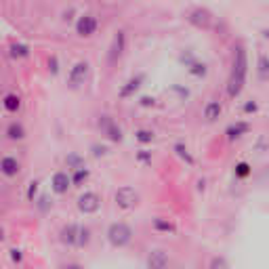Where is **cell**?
<instances>
[{
    "instance_id": "22",
    "label": "cell",
    "mask_w": 269,
    "mask_h": 269,
    "mask_svg": "<svg viewBox=\"0 0 269 269\" xmlns=\"http://www.w3.org/2000/svg\"><path fill=\"white\" fill-rule=\"evenodd\" d=\"M11 51V55L17 57V59H25V57H30V47L28 44H23V42H11V47H8Z\"/></svg>"
},
{
    "instance_id": "35",
    "label": "cell",
    "mask_w": 269,
    "mask_h": 269,
    "mask_svg": "<svg viewBox=\"0 0 269 269\" xmlns=\"http://www.w3.org/2000/svg\"><path fill=\"white\" fill-rule=\"evenodd\" d=\"M154 101H156L154 97H147V95H145V97H141V99H139V103H141L143 107H149V105H154Z\"/></svg>"
},
{
    "instance_id": "6",
    "label": "cell",
    "mask_w": 269,
    "mask_h": 269,
    "mask_svg": "<svg viewBox=\"0 0 269 269\" xmlns=\"http://www.w3.org/2000/svg\"><path fill=\"white\" fill-rule=\"evenodd\" d=\"M97 30H99V19H97V15L82 13L76 19V34L80 38H91V36L97 34Z\"/></svg>"
},
{
    "instance_id": "9",
    "label": "cell",
    "mask_w": 269,
    "mask_h": 269,
    "mask_svg": "<svg viewBox=\"0 0 269 269\" xmlns=\"http://www.w3.org/2000/svg\"><path fill=\"white\" fill-rule=\"evenodd\" d=\"M124 49H127V32L118 30L114 34V38H112L110 51H107V64L114 66L116 61H120V57L124 55Z\"/></svg>"
},
{
    "instance_id": "31",
    "label": "cell",
    "mask_w": 269,
    "mask_h": 269,
    "mask_svg": "<svg viewBox=\"0 0 269 269\" xmlns=\"http://www.w3.org/2000/svg\"><path fill=\"white\" fill-rule=\"evenodd\" d=\"M36 204H38V208H40L42 212H47L51 206H53V200L49 198V196H42V198H38V202H36Z\"/></svg>"
},
{
    "instance_id": "7",
    "label": "cell",
    "mask_w": 269,
    "mask_h": 269,
    "mask_svg": "<svg viewBox=\"0 0 269 269\" xmlns=\"http://www.w3.org/2000/svg\"><path fill=\"white\" fill-rule=\"evenodd\" d=\"M187 21H190L194 28H198V30H210V28H212L214 17H212V13L208 11V8H204V6H194L192 11L187 13Z\"/></svg>"
},
{
    "instance_id": "29",
    "label": "cell",
    "mask_w": 269,
    "mask_h": 269,
    "mask_svg": "<svg viewBox=\"0 0 269 269\" xmlns=\"http://www.w3.org/2000/svg\"><path fill=\"white\" fill-rule=\"evenodd\" d=\"M175 151H177V154H179V156H181L183 160H187V162H190V164L194 162V158L190 156V151H187V147L183 145V143H177V145H175Z\"/></svg>"
},
{
    "instance_id": "14",
    "label": "cell",
    "mask_w": 269,
    "mask_h": 269,
    "mask_svg": "<svg viewBox=\"0 0 269 269\" xmlns=\"http://www.w3.org/2000/svg\"><path fill=\"white\" fill-rule=\"evenodd\" d=\"M0 105H2V110L8 114V116H17L21 112V107H23V99H21V95L19 93H6L2 97V101H0Z\"/></svg>"
},
{
    "instance_id": "38",
    "label": "cell",
    "mask_w": 269,
    "mask_h": 269,
    "mask_svg": "<svg viewBox=\"0 0 269 269\" xmlns=\"http://www.w3.org/2000/svg\"><path fill=\"white\" fill-rule=\"evenodd\" d=\"M179 269H185V267H179Z\"/></svg>"
},
{
    "instance_id": "20",
    "label": "cell",
    "mask_w": 269,
    "mask_h": 269,
    "mask_svg": "<svg viewBox=\"0 0 269 269\" xmlns=\"http://www.w3.org/2000/svg\"><path fill=\"white\" fill-rule=\"evenodd\" d=\"M66 166L74 173V170H80V168H86V162H84V156H80L78 151H71L66 158Z\"/></svg>"
},
{
    "instance_id": "30",
    "label": "cell",
    "mask_w": 269,
    "mask_h": 269,
    "mask_svg": "<svg viewBox=\"0 0 269 269\" xmlns=\"http://www.w3.org/2000/svg\"><path fill=\"white\" fill-rule=\"evenodd\" d=\"M47 66H49V71H51L53 76L59 74V59H57V55H51V57L47 59Z\"/></svg>"
},
{
    "instance_id": "28",
    "label": "cell",
    "mask_w": 269,
    "mask_h": 269,
    "mask_svg": "<svg viewBox=\"0 0 269 269\" xmlns=\"http://www.w3.org/2000/svg\"><path fill=\"white\" fill-rule=\"evenodd\" d=\"M134 139H137L139 143H151V141H154V133H151V131H145V129H141V131L134 133Z\"/></svg>"
},
{
    "instance_id": "25",
    "label": "cell",
    "mask_w": 269,
    "mask_h": 269,
    "mask_svg": "<svg viewBox=\"0 0 269 269\" xmlns=\"http://www.w3.org/2000/svg\"><path fill=\"white\" fill-rule=\"evenodd\" d=\"M208 269H229V261H227V257H223V255L212 257V259H210Z\"/></svg>"
},
{
    "instance_id": "36",
    "label": "cell",
    "mask_w": 269,
    "mask_h": 269,
    "mask_svg": "<svg viewBox=\"0 0 269 269\" xmlns=\"http://www.w3.org/2000/svg\"><path fill=\"white\" fill-rule=\"evenodd\" d=\"M64 269H82V265H78V263H69V265H66Z\"/></svg>"
},
{
    "instance_id": "24",
    "label": "cell",
    "mask_w": 269,
    "mask_h": 269,
    "mask_svg": "<svg viewBox=\"0 0 269 269\" xmlns=\"http://www.w3.org/2000/svg\"><path fill=\"white\" fill-rule=\"evenodd\" d=\"M91 177V170L88 168H80V170H74L71 173V185H76V187H80L82 183H86V179Z\"/></svg>"
},
{
    "instance_id": "13",
    "label": "cell",
    "mask_w": 269,
    "mask_h": 269,
    "mask_svg": "<svg viewBox=\"0 0 269 269\" xmlns=\"http://www.w3.org/2000/svg\"><path fill=\"white\" fill-rule=\"evenodd\" d=\"M4 137H6L8 141L19 143V141H23L25 137H28V129H25V124H23L21 120L13 118L11 122L6 124V129H4Z\"/></svg>"
},
{
    "instance_id": "2",
    "label": "cell",
    "mask_w": 269,
    "mask_h": 269,
    "mask_svg": "<svg viewBox=\"0 0 269 269\" xmlns=\"http://www.w3.org/2000/svg\"><path fill=\"white\" fill-rule=\"evenodd\" d=\"M133 236H134L133 227L129 225V223H124V221L110 223V227H107V231H105V238L114 248H127L133 242Z\"/></svg>"
},
{
    "instance_id": "5",
    "label": "cell",
    "mask_w": 269,
    "mask_h": 269,
    "mask_svg": "<svg viewBox=\"0 0 269 269\" xmlns=\"http://www.w3.org/2000/svg\"><path fill=\"white\" fill-rule=\"evenodd\" d=\"M99 131H101L103 137L112 143H120L124 139V133L120 129V124L116 122L112 116H99Z\"/></svg>"
},
{
    "instance_id": "18",
    "label": "cell",
    "mask_w": 269,
    "mask_h": 269,
    "mask_svg": "<svg viewBox=\"0 0 269 269\" xmlns=\"http://www.w3.org/2000/svg\"><path fill=\"white\" fill-rule=\"evenodd\" d=\"M221 114H223V105H221L219 101H208V103L204 105V120H206V122L219 120Z\"/></svg>"
},
{
    "instance_id": "17",
    "label": "cell",
    "mask_w": 269,
    "mask_h": 269,
    "mask_svg": "<svg viewBox=\"0 0 269 269\" xmlns=\"http://www.w3.org/2000/svg\"><path fill=\"white\" fill-rule=\"evenodd\" d=\"M248 131H250V124L244 122V120H238V122H231L229 127L225 129V134H227L229 141H236V139L242 137V134H246Z\"/></svg>"
},
{
    "instance_id": "19",
    "label": "cell",
    "mask_w": 269,
    "mask_h": 269,
    "mask_svg": "<svg viewBox=\"0 0 269 269\" xmlns=\"http://www.w3.org/2000/svg\"><path fill=\"white\" fill-rule=\"evenodd\" d=\"M151 225H154V229L158 231V234H175V231H177L175 223H173V221H168L166 217H154Z\"/></svg>"
},
{
    "instance_id": "10",
    "label": "cell",
    "mask_w": 269,
    "mask_h": 269,
    "mask_svg": "<svg viewBox=\"0 0 269 269\" xmlns=\"http://www.w3.org/2000/svg\"><path fill=\"white\" fill-rule=\"evenodd\" d=\"M71 190V175L67 170H57L51 177V192L55 196H66Z\"/></svg>"
},
{
    "instance_id": "16",
    "label": "cell",
    "mask_w": 269,
    "mask_h": 269,
    "mask_svg": "<svg viewBox=\"0 0 269 269\" xmlns=\"http://www.w3.org/2000/svg\"><path fill=\"white\" fill-rule=\"evenodd\" d=\"M143 80H145V74H137V76H133V78L129 80V82L120 88V99H129V97H133V95L141 88Z\"/></svg>"
},
{
    "instance_id": "26",
    "label": "cell",
    "mask_w": 269,
    "mask_h": 269,
    "mask_svg": "<svg viewBox=\"0 0 269 269\" xmlns=\"http://www.w3.org/2000/svg\"><path fill=\"white\" fill-rule=\"evenodd\" d=\"M187 71H190L192 76H196V78H204L206 71H208V67H206V64H200V61H196L194 66L187 67Z\"/></svg>"
},
{
    "instance_id": "1",
    "label": "cell",
    "mask_w": 269,
    "mask_h": 269,
    "mask_svg": "<svg viewBox=\"0 0 269 269\" xmlns=\"http://www.w3.org/2000/svg\"><path fill=\"white\" fill-rule=\"evenodd\" d=\"M246 74H248V53L244 49V44H238L234 49V61H231V71L227 80L229 99H236L242 93V88L246 84Z\"/></svg>"
},
{
    "instance_id": "11",
    "label": "cell",
    "mask_w": 269,
    "mask_h": 269,
    "mask_svg": "<svg viewBox=\"0 0 269 269\" xmlns=\"http://www.w3.org/2000/svg\"><path fill=\"white\" fill-rule=\"evenodd\" d=\"M19 173H21V160L17 156L6 154L0 158V175L4 179H15V177H19Z\"/></svg>"
},
{
    "instance_id": "34",
    "label": "cell",
    "mask_w": 269,
    "mask_h": 269,
    "mask_svg": "<svg viewBox=\"0 0 269 269\" xmlns=\"http://www.w3.org/2000/svg\"><path fill=\"white\" fill-rule=\"evenodd\" d=\"M259 110V105H257V101H248L246 105H244V114H255Z\"/></svg>"
},
{
    "instance_id": "27",
    "label": "cell",
    "mask_w": 269,
    "mask_h": 269,
    "mask_svg": "<svg viewBox=\"0 0 269 269\" xmlns=\"http://www.w3.org/2000/svg\"><path fill=\"white\" fill-rule=\"evenodd\" d=\"M234 173H236L238 179H246L250 175V164L248 162H238L236 168H234Z\"/></svg>"
},
{
    "instance_id": "23",
    "label": "cell",
    "mask_w": 269,
    "mask_h": 269,
    "mask_svg": "<svg viewBox=\"0 0 269 269\" xmlns=\"http://www.w3.org/2000/svg\"><path fill=\"white\" fill-rule=\"evenodd\" d=\"M257 76L259 80H269V57L261 55L257 61Z\"/></svg>"
},
{
    "instance_id": "8",
    "label": "cell",
    "mask_w": 269,
    "mask_h": 269,
    "mask_svg": "<svg viewBox=\"0 0 269 269\" xmlns=\"http://www.w3.org/2000/svg\"><path fill=\"white\" fill-rule=\"evenodd\" d=\"M76 206H78V210L82 214H95L101 208V196L97 192H84V194L78 196Z\"/></svg>"
},
{
    "instance_id": "21",
    "label": "cell",
    "mask_w": 269,
    "mask_h": 269,
    "mask_svg": "<svg viewBox=\"0 0 269 269\" xmlns=\"http://www.w3.org/2000/svg\"><path fill=\"white\" fill-rule=\"evenodd\" d=\"M91 240H93V231H91V227H88V225H80L76 246H78V248H86L88 244H91Z\"/></svg>"
},
{
    "instance_id": "37",
    "label": "cell",
    "mask_w": 269,
    "mask_h": 269,
    "mask_svg": "<svg viewBox=\"0 0 269 269\" xmlns=\"http://www.w3.org/2000/svg\"><path fill=\"white\" fill-rule=\"evenodd\" d=\"M261 34H263V38H265V40H269V30H263Z\"/></svg>"
},
{
    "instance_id": "3",
    "label": "cell",
    "mask_w": 269,
    "mask_h": 269,
    "mask_svg": "<svg viewBox=\"0 0 269 269\" xmlns=\"http://www.w3.org/2000/svg\"><path fill=\"white\" fill-rule=\"evenodd\" d=\"M88 74H91V66H88V61H84V59L76 61L67 71V88H71V91L82 88L86 84V80H88Z\"/></svg>"
},
{
    "instance_id": "32",
    "label": "cell",
    "mask_w": 269,
    "mask_h": 269,
    "mask_svg": "<svg viewBox=\"0 0 269 269\" xmlns=\"http://www.w3.org/2000/svg\"><path fill=\"white\" fill-rule=\"evenodd\" d=\"M91 149H93V156H97V158H99V156H105L107 151H110V149H107L105 145H99V143H93Z\"/></svg>"
},
{
    "instance_id": "33",
    "label": "cell",
    "mask_w": 269,
    "mask_h": 269,
    "mask_svg": "<svg viewBox=\"0 0 269 269\" xmlns=\"http://www.w3.org/2000/svg\"><path fill=\"white\" fill-rule=\"evenodd\" d=\"M137 160H139V162H151V151H147V149H139Z\"/></svg>"
},
{
    "instance_id": "15",
    "label": "cell",
    "mask_w": 269,
    "mask_h": 269,
    "mask_svg": "<svg viewBox=\"0 0 269 269\" xmlns=\"http://www.w3.org/2000/svg\"><path fill=\"white\" fill-rule=\"evenodd\" d=\"M78 229H80L78 223H67V225H64V227H61V231H59V242L64 246H76Z\"/></svg>"
},
{
    "instance_id": "4",
    "label": "cell",
    "mask_w": 269,
    "mask_h": 269,
    "mask_svg": "<svg viewBox=\"0 0 269 269\" xmlns=\"http://www.w3.org/2000/svg\"><path fill=\"white\" fill-rule=\"evenodd\" d=\"M114 202H116V206H118V208L131 210V208H134V206H137L139 194H137V190H134L133 185H122V187H118V190H116Z\"/></svg>"
},
{
    "instance_id": "12",
    "label": "cell",
    "mask_w": 269,
    "mask_h": 269,
    "mask_svg": "<svg viewBox=\"0 0 269 269\" xmlns=\"http://www.w3.org/2000/svg\"><path fill=\"white\" fill-rule=\"evenodd\" d=\"M168 265H170V257H168L166 250H162V248L149 250V255L145 259L147 269H168Z\"/></svg>"
}]
</instances>
